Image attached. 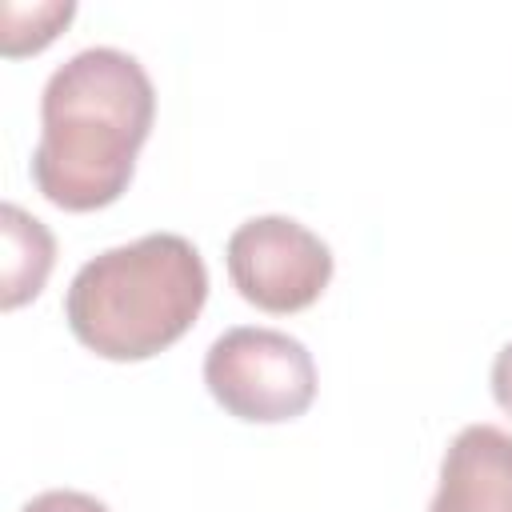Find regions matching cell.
Instances as JSON below:
<instances>
[{
	"label": "cell",
	"mask_w": 512,
	"mask_h": 512,
	"mask_svg": "<svg viewBox=\"0 0 512 512\" xmlns=\"http://www.w3.org/2000/svg\"><path fill=\"white\" fill-rule=\"evenodd\" d=\"M0 228H4V280H0V304L12 312L24 300H36L52 264H56V240L52 232L28 216L20 204L0 208Z\"/></svg>",
	"instance_id": "6"
},
{
	"label": "cell",
	"mask_w": 512,
	"mask_h": 512,
	"mask_svg": "<svg viewBox=\"0 0 512 512\" xmlns=\"http://www.w3.org/2000/svg\"><path fill=\"white\" fill-rule=\"evenodd\" d=\"M232 288L260 312L288 316L320 300L332 280V248L292 216H252L224 248Z\"/></svg>",
	"instance_id": "4"
},
{
	"label": "cell",
	"mask_w": 512,
	"mask_h": 512,
	"mask_svg": "<svg viewBox=\"0 0 512 512\" xmlns=\"http://www.w3.org/2000/svg\"><path fill=\"white\" fill-rule=\"evenodd\" d=\"M76 16V4H60V0H48V4H4L0 8V20H4V32H0V48L4 56H28V52H40L44 44L56 40V32Z\"/></svg>",
	"instance_id": "7"
},
{
	"label": "cell",
	"mask_w": 512,
	"mask_h": 512,
	"mask_svg": "<svg viewBox=\"0 0 512 512\" xmlns=\"http://www.w3.org/2000/svg\"><path fill=\"white\" fill-rule=\"evenodd\" d=\"M204 384L212 400L248 424H284L312 408L316 364L312 352L280 328H228L204 356Z\"/></svg>",
	"instance_id": "3"
},
{
	"label": "cell",
	"mask_w": 512,
	"mask_h": 512,
	"mask_svg": "<svg viewBox=\"0 0 512 512\" xmlns=\"http://www.w3.org/2000/svg\"><path fill=\"white\" fill-rule=\"evenodd\" d=\"M20 512H108V504L88 492H76V488H48V492L32 496Z\"/></svg>",
	"instance_id": "8"
},
{
	"label": "cell",
	"mask_w": 512,
	"mask_h": 512,
	"mask_svg": "<svg viewBox=\"0 0 512 512\" xmlns=\"http://www.w3.org/2000/svg\"><path fill=\"white\" fill-rule=\"evenodd\" d=\"M208 300V268L192 240L152 232L92 256L68 284L64 320L104 360H148L172 348Z\"/></svg>",
	"instance_id": "2"
},
{
	"label": "cell",
	"mask_w": 512,
	"mask_h": 512,
	"mask_svg": "<svg viewBox=\"0 0 512 512\" xmlns=\"http://www.w3.org/2000/svg\"><path fill=\"white\" fill-rule=\"evenodd\" d=\"M428 512H512V432L468 424L440 460Z\"/></svg>",
	"instance_id": "5"
},
{
	"label": "cell",
	"mask_w": 512,
	"mask_h": 512,
	"mask_svg": "<svg viewBox=\"0 0 512 512\" xmlns=\"http://www.w3.org/2000/svg\"><path fill=\"white\" fill-rule=\"evenodd\" d=\"M492 396H496V404L512 416V340L496 352V360H492Z\"/></svg>",
	"instance_id": "9"
},
{
	"label": "cell",
	"mask_w": 512,
	"mask_h": 512,
	"mask_svg": "<svg viewBox=\"0 0 512 512\" xmlns=\"http://www.w3.org/2000/svg\"><path fill=\"white\" fill-rule=\"evenodd\" d=\"M156 116L144 64L120 48H84L64 60L40 96L32 180L64 212L108 208L124 196Z\"/></svg>",
	"instance_id": "1"
}]
</instances>
